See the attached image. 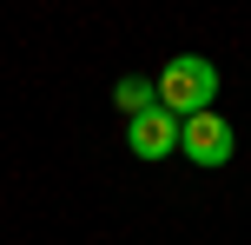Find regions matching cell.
Masks as SVG:
<instances>
[{
	"instance_id": "cell-3",
	"label": "cell",
	"mask_w": 251,
	"mask_h": 245,
	"mask_svg": "<svg viewBox=\"0 0 251 245\" xmlns=\"http://www.w3.org/2000/svg\"><path fill=\"white\" fill-rule=\"evenodd\" d=\"M126 146H132V159H165V153H178V113L146 106L139 119H126Z\"/></svg>"
},
{
	"instance_id": "cell-1",
	"label": "cell",
	"mask_w": 251,
	"mask_h": 245,
	"mask_svg": "<svg viewBox=\"0 0 251 245\" xmlns=\"http://www.w3.org/2000/svg\"><path fill=\"white\" fill-rule=\"evenodd\" d=\"M218 80H225V73H218L205 53H178V60L159 66V80H152V86H159V106H165V113L192 119V113H205V106L218 100Z\"/></svg>"
},
{
	"instance_id": "cell-4",
	"label": "cell",
	"mask_w": 251,
	"mask_h": 245,
	"mask_svg": "<svg viewBox=\"0 0 251 245\" xmlns=\"http://www.w3.org/2000/svg\"><path fill=\"white\" fill-rule=\"evenodd\" d=\"M113 106H119L126 119H139L146 106H159V86H152L146 73H132V80H119V86H113Z\"/></svg>"
},
{
	"instance_id": "cell-2",
	"label": "cell",
	"mask_w": 251,
	"mask_h": 245,
	"mask_svg": "<svg viewBox=\"0 0 251 245\" xmlns=\"http://www.w3.org/2000/svg\"><path fill=\"white\" fill-rule=\"evenodd\" d=\"M178 153H185L199 172H212V166H225V159L238 153V133H231V119L218 113V106H205V113L178 119Z\"/></svg>"
}]
</instances>
